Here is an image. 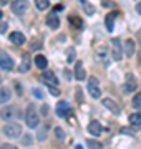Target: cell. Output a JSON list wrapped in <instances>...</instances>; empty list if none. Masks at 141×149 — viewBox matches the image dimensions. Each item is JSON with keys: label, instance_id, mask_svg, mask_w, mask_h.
Masks as SVG:
<instances>
[{"label": "cell", "instance_id": "6da1fadb", "mask_svg": "<svg viewBox=\"0 0 141 149\" xmlns=\"http://www.w3.org/2000/svg\"><path fill=\"white\" fill-rule=\"evenodd\" d=\"M25 123H27L28 128H38V124H40V116H38L37 109L33 104H28L27 106V111H25Z\"/></svg>", "mask_w": 141, "mask_h": 149}, {"label": "cell", "instance_id": "7a4b0ae2", "mask_svg": "<svg viewBox=\"0 0 141 149\" xmlns=\"http://www.w3.org/2000/svg\"><path fill=\"white\" fill-rule=\"evenodd\" d=\"M3 134L7 138H18L22 134V126L17 124V123H8L3 126Z\"/></svg>", "mask_w": 141, "mask_h": 149}, {"label": "cell", "instance_id": "3957f363", "mask_svg": "<svg viewBox=\"0 0 141 149\" xmlns=\"http://www.w3.org/2000/svg\"><path fill=\"white\" fill-rule=\"evenodd\" d=\"M88 93L95 100H98L101 96V90H100V85H98V78H95V76H90V80H88Z\"/></svg>", "mask_w": 141, "mask_h": 149}, {"label": "cell", "instance_id": "277c9868", "mask_svg": "<svg viewBox=\"0 0 141 149\" xmlns=\"http://www.w3.org/2000/svg\"><path fill=\"white\" fill-rule=\"evenodd\" d=\"M0 66L3 70H13V66H15V63H13V60L8 56V55L5 53V52H0Z\"/></svg>", "mask_w": 141, "mask_h": 149}, {"label": "cell", "instance_id": "5b68a950", "mask_svg": "<svg viewBox=\"0 0 141 149\" xmlns=\"http://www.w3.org/2000/svg\"><path fill=\"white\" fill-rule=\"evenodd\" d=\"M27 2L25 0H13L12 2V5H10V8H12V12L13 13H17V15H22L23 12L27 10Z\"/></svg>", "mask_w": 141, "mask_h": 149}, {"label": "cell", "instance_id": "8992f818", "mask_svg": "<svg viewBox=\"0 0 141 149\" xmlns=\"http://www.w3.org/2000/svg\"><path fill=\"white\" fill-rule=\"evenodd\" d=\"M57 114H58L60 118H66L71 114V108L70 104L66 101H60L58 104H57Z\"/></svg>", "mask_w": 141, "mask_h": 149}, {"label": "cell", "instance_id": "52a82bcc", "mask_svg": "<svg viewBox=\"0 0 141 149\" xmlns=\"http://www.w3.org/2000/svg\"><path fill=\"white\" fill-rule=\"evenodd\" d=\"M111 43H113V58H114V60H121V56H123V52H121L119 38H113V40H111Z\"/></svg>", "mask_w": 141, "mask_h": 149}, {"label": "cell", "instance_id": "ba28073f", "mask_svg": "<svg viewBox=\"0 0 141 149\" xmlns=\"http://www.w3.org/2000/svg\"><path fill=\"white\" fill-rule=\"evenodd\" d=\"M43 81L47 85H52V86H57L58 85V80H57V76H55L53 71H43Z\"/></svg>", "mask_w": 141, "mask_h": 149}, {"label": "cell", "instance_id": "9c48e42d", "mask_svg": "<svg viewBox=\"0 0 141 149\" xmlns=\"http://www.w3.org/2000/svg\"><path fill=\"white\" fill-rule=\"evenodd\" d=\"M10 42L13 43V45L22 47L23 43H25V37H23V33H20V32H12L10 33Z\"/></svg>", "mask_w": 141, "mask_h": 149}, {"label": "cell", "instance_id": "30bf717a", "mask_svg": "<svg viewBox=\"0 0 141 149\" xmlns=\"http://www.w3.org/2000/svg\"><path fill=\"white\" fill-rule=\"evenodd\" d=\"M103 106L108 108L110 111L114 113V114H119V106L113 101V100H111V98H105V100H103Z\"/></svg>", "mask_w": 141, "mask_h": 149}, {"label": "cell", "instance_id": "8fae6325", "mask_svg": "<svg viewBox=\"0 0 141 149\" xmlns=\"http://www.w3.org/2000/svg\"><path fill=\"white\" fill-rule=\"evenodd\" d=\"M88 133L93 134V136H100L101 134V124L98 121H90V124H88Z\"/></svg>", "mask_w": 141, "mask_h": 149}, {"label": "cell", "instance_id": "7c38bea8", "mask_svg": "<svg viewBox=\"0 0 141 149\" xmlns=\"http://www.w3.org/2000/svg\"><path fill=\"white\" fill-rule=\"evenodd\" d=\"M47 25H48L50 28H53V30H57V28L60 27V18L55 13H50L48 17H47Z\"/></svg>", "mask_w": 141, "mask_h": 149}, {"label": "cell", "instance_id": "4fadbf2b", "mask_svg": "<svg viewBox=\"0 0 141 149\" xmlns=\"http://www.w3.org/2000/svg\"><path fill=\"white\" fill-rule=\"evenodd\" d=\"M75 78L78 81H82V80H85V78H87V74H85V68H83L82 61H78V63H76V66H75Z\"/></svg>", "mask_w": 141, "mask_h": 149}, {"label": "cell", "instance_id": "5bb4252c", "mask_svg": "<svg viewBox=\"0 0 141 149\" xmlns=\"http://www.w3.org/2000/svg\"><path fill=\"white\" fill-rule=\"evenodd\" d=\"M12 98V93L10 90L7 88V86H2L0 88V104H3V103H7L8 100Z\"/></svg>", "mask_w": 141, "mask_h": 149}, {"label": "cell", "instance_id": "9a60e30c", "mask_svg": "<svg viewBox=\"0 0 141 149\" xmlns=\"http://www.w3.org/2000/svg\"><path fill=\"white\" fill-rule=\"evenodd\" d=\"M20 70H22L23 73H27L28 70H30V56H28V53H25L22 56V61H20Z\"/></svg>", "mask_w": 141, "mask_h": 149}, {"label": "cell", "instance_id": "2e32d148", "mask_svg": "<svg viewBox=\"0 0 141 149\" xmlns=\"http://www.w3.org/2000/svg\"><path fill=\"white\" fill-rule=\"evenodd\" d=\"M125 53L126 56H133V53H135V42L130 40V38L125 42Z\"/></svg>", "mask_w": 141, "mask_h": 149}, {"label": "cell", "instance_id": "e0dca14e", "mask_svg": "<svg viewBox=\"0 0 141 149\" xmlns=\"http://www.w3.org/2000/svg\"><path fill=\"white\" fill-rule=\"evenodd\" d=\"M35 65H37V68L45 70L47 68V58H45L43 55H37L35 56Z\"/></svg>", "mask_w": 141, "mask_h": 149}, {"label": "cell", "instance_id": "ac0fdd59", "mask_svg": "<svg viewBox=\"0 0 141 149\" xmlns=\"http://www.w3.org/2000/svg\"><path fill=\"white\" fill-rule=\"evenodd\" d=\"M128 121H130L131 124H135V126H140L141 124V113H133V114H130Z\"/></svg>", "mask_w": 141, "mask_h": 149}, {"label": "cell", "instance_id": "d6986e66", "mask_svg": "<svg viewBox=\"0 0 141 149\" xmlns=\"http://www.w3.org/2000/svg\"><path fill=\"white\" fill-rule=\"evenodd\" d=\"M0 116L3 118V119H7V121H8V119L13 116V108H3V109L0 111Z\"/></svg>", "mask_w": 141, "mask_h": 149}, {"label": "cell", "instance_id": "ffe728a7", "mask_svg": "<svg viewBox=\"0 0 141 149\" xmlns=\"http://www.w3.org/2000/svg\"><path fill=\"white\" fill-rule=\"evenodd\" d=\"M35 5H37L38 10H47L50 5V2L48 0H35Z\"/></svg>", "mask_w": 141, "mask_h": 149}, {"label": "cell", "instance_id": "44dd1931", "mask_svg": "<svg viewBox=\"0 0 141 149\" xmlns=\"http://www.w3.org/2000/svg\"><path fill=\"white\" fill-rule=\"evenodd\" d=\"M106 18V28H108V32L113 30V22H114V13H108V15L105 17Z\"/></svg>", "mask_w": 141, "mask_h": 149}, {"label": "cell", "instance_id": "7402d4cb", "mask_svg": "<svg viewBox=\"0 0 141 149\" xmlns=\"http://www.w3.org/2000/svg\"><path fill=\"white\" fill-rule=\"evenodd\" d=\"M70 23L73 25V27H78V28H82L83 27V22L78 18V17H75V15H71L70 17Z\"/></svg>", "mask_w": 141, "mask_h": 149}, {"label": "cell", "instance_id": "603a6c76", "mask_svg": "<svg viewBox=\"0 0 141 149\" xmlns=\"http://www.w3.org/2000/svg\"><path fill=\"white\" fill-rule=\"evenodd\" d=\"M131 104H133V108H136V109H141V93H140V95H136L135 98H133Z\"/></svg>", "mask_w": 141, "mask_h": 149}, {"label": "cell", "instance_id": "cb8c5ba5", "mask_svg": "<svg viewBox=\"0 0 141 149\" xmlns=\"http://www.w3.org/2000/svg\"><path fill=\"white\" fill-rule=\"evenodd\" d=\"M136 86H138V85H136L135 80H133V78L130 76V78H128V83H126V91H135V90H136Z\"/></svg>", "mask_w": 141, "mask_h": 149}, {"label": "cell", "instance_id": "d4e9b609", "mask_svg": "<svg viewBox=\"0 0 141 149\" xmlns=\"http://www.w3.org/2000/svg\"><path fill=\"white\" fill-rule=\"evenodd\" d=\"M82 3H83V8H85L87 13H93V12H95V8L91 7V3H88V2H85V0H83Z\"/></svg>", "mask_w": 141, "mask_h": 149}, {"label": "cell", "instance_id": "484cf974", "mask_svg": "<svg viewBox=\"0 0 141 149\" xmlns=\"http://www.w3.org/2000/svg\"><path fill=\"white\" fill-rule=\"evenodd\" d=\"M88 146H90V149H101V144L96 141H91V139H88Z\"/></svg>", "mask_w": 141, "mask_h": 149}, {"label": "cell", "instance_id": "4316f807", "mask_svg": "<svg viewBox=\"0 0 141 149\" xmlns=\"http://www.w3.org/2000/svg\"><path fill=\"white\" fill-rule=\"evenodd\" d=\"M55 134H57V138H58L60 141H61V139L65 138V134H63V131H61V128H57V129H55Z\"/></svg>", "mask_w": 141, "mask_h": 149}, {"label": "cell", "instance_id": "83f0119b", "mask_svg": "<svg viewBox=\"0 0 141 149\" xmlns=\"http://www.w3.org/2000/svg\"><path fill=\"white\" fill-rule=\"evenodd\" d=\"M66 60H68L70 63H71V61H75V52H73V48L68 50V58H66Z\"/></svg>", "mask_w": 141, "mask_h": 149}, {"label": "cell", "instance_id": "f1b7e54d", "mask_svg": "<svg viewBox=\"0 0 141 149\" xmlns=\"http://www.w3.org/2000/svg\"><path fill=\"white\" fill-rule=\"evenodd\" d=\"M22 143L23 144H30V143H32V136H30V134H27V136H25V139H22Z\"/></svg>", "mask_w": 141, "mask_h": 149}, {"label": "cell", "instance_id": "f546056e", "mask_svg": "<svg viewBox=\"0 0 141 149\" xmlns=\"http://www.w3.org/2000/svg\"><path fill=\"white\" fill-rule=\"evenodd\" d=\"M0 149H17V148L12 146V144H0Z\"/></svg>", "mask_w": 141, "mask_h": 149}, {"label": "cell", "instance_id": "4dcf8cb0", "mask_svg": "<svg viewBox=\"0 0 141 149\" xmlns=\"http://www.w3.org/2000/svg\"><path fill=\"white\" fill-rule=\"evenodd\" d=\"M101 5H103V7H111V5H113V2H111V0H103V2H101Z\"/></svg>", "mask_w": 141, "mask_h": 149}, {"label": "cell", "instance_id": "1f68e13d", "mask_svg": "<svg viewBox=\"0 0 141 149\" xmlns=\"http://www.w3.org/2000/svg\"><path fill=\"white\" fill-rule=\"evenodd\" d=\"M48 88H50V93H52V95H58V90H57V88H55V86L48 85Z\"/></svg>", "mask_w": 141, "mask_h": 149}, {"label": "cell", "instance_id": "d6a6232c", "mask_svg": "<svg viewBox=\"0 0 141 149\" xmlns=\"http://www.w3.org/2000/svg\"><path fill=\"white\" fill-rule=\"evenodd\" d=\"M7 30V23H0V33H5Z\"/></svg>", "mask_w": 141, "mask_h": 149}, {"label": "cell", "instance_id": "836d02e7", "mask_svg": "<svg viewBox=\"0 0 141 149\" xmlns=\"http://www.w3.org/2000/svg\"><path fill=\"white\" fill-rule=\"evenodd\" d=\"M33 95H35V96H38V98H42V96H43V95H42V91H40V90H37V88L33 90Z\"/></svg>", "mask_w": 141, "mask_h": 149}, {"label": "cell", "instance_id": "e575fe53", "mask_svg": "<svg viewBox=\"0 0 141 149\" xmlns=\"http://www.w3.org/2000/svg\"><path fill=\"white\" fill-rule=\"evenodd\" d=\"M136 12H138V13H141V2L136 5Z\"/></svg>", "mask_w": 141, "mask_h": 149}, {"label": "cell", "instance_id": "d590c367", "mask_svg": "<svg viewBox=\"0 0 141 149\" xmlns=\"http://www.w3.org/2000/svg\"><path fill=\"white\" fill-rule=\"evenodd\" d=\"M8 2H10V0H0V5H7Z\"/></svg>", "mask_w": 141, "mask_h": 149}, {"label": "cell", "instance_id": "8d00e7d4", "mask_svg": "<svg viewBox=\"0 0 141 149\" xmlns=\"http://www.w3.org/2000/svg\"><path fill=\"white\" fill-rule=\"evenodd\" d=\"M2 17H3V13H2V10H0V20H2Z\"/></svg>", "mask_w": 141, "mask_h": 149}, {"label": "cell", "instance_id": "74e56055", "mask_svg": "<svg viewBox=\"0 0 141 149\" xmlns=\"http://www.w3.org/2000/svg\"><path fill=\"white\" fill-rule=\"evenodd\" d=\"M75 149H83V148H82V146H76V148H75Z\"/></svg>", "mask_w": 141, "mask_h": 149}]
</instances>
